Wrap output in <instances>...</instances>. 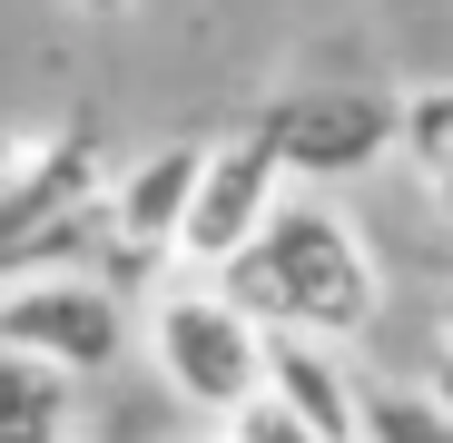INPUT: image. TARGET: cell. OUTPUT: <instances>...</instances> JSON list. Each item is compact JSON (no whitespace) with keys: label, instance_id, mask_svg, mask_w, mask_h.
<instances>
[{"label":"cell","instance_id":"6da1fadb","mask_svg":"<svg viewBox=\"0 0 453 443\" xmlns=\"http://www.w3.org/2000/svg\"><path fill=\"white\" fill-rule=\"evenodd\" d=\"M217 286L266 325V335H316V345H355L385 316V266H374L365 227L335 197H276L266 227L217 266Z\"/></svg>","mask_w":453,"mask_h":443},{"label":"cell","instance_id":"5bb4252c","mask_svg":"<svg viewBox=\"0 0 453 443\" xmlns=\"http://www.w3.org/2000/svg\"><path fill=\"white\" fill-rule=\"evenodd\" d=\"M424 187H434V197H443V217H453V158H443V168H434Z\"/></svg>","mask_w":453,"mask_h":443},{"label":"cell","instance_id":"8fae6325","mask_svg":"<svg viewBox=\"0 0 453 443\" xmlns=\"http://www.w3.org/2000/svg\"><path fill=\"white\" fill-rule=\"evenodd\" d=\"M395 148L434 178V168L453 158V89H414V99H395Z\"/></svg>","mask_w":453,"mask_h":443},{"label":"cell","instance_id":"3957f363","mask_svg":"<svg viewBox=\"0 0 453 443\" xmlns=\"http://www.w3.org/2000/svg\"><path fill=\"white\" fill-rule=\"evenodd\" d=\"M128 295L80 276V266H20V276H0V345L11 355H40L59 364V375H109V364L128 355Z\"/></svg>","mask_w":453,"mask_h":443},{"label":"cell","instance_id":"7a4b0ae2","mask_svg":"<svg viewBox=\"0 0 453 443\" xmlns=\"http://www.w3.org/2000/svg\"><path fill=\"white\" fill-rule=\"evenodd\" d=\"M138 345H148V364H158V385H168L188 414H207V424L266 385V325H257L217 276H197V266H178L158 295H148Z\"/></svg>","mask_w":453,"mask_h":443},{"label":"cell","instance_id":"8992f818","mask_svg":"<svg viewBox=\"0 0 453 443\" xmlns=\"http://www.w3.org/2000/svg\"><path fill=\"white\" fill-rule=\"evenodd\" d=\"M188 178H197V148H148L138 168H119V178H109V197H99V227H109L128 256L168 266V247H178V217H188Z\"/></svg>","mask_w":453,"mask_h":443},{"label":"cell","instance_id":"52a82bcc","mask_svg":"<svg viewBox=\"0 0 453 443\" xmlns=\"http://www.w3.org/2000/svg\"><path fill=\"white\" fill-rule=\"evenodd\" d=\"M266 385L316 424V443H365V385L345 375V345L316 335H266Z\"/></svg>","mask_w":453,"mask_h":443},{"label":"cell","instance_id":"7c38bea8","mask_svg":"<svg viewBox=\"0 0 453 443\" xmlns=\"http://www.w3.org/2000/svg\"><path fill=\"white\" fill-rule=\"evenodd\" d=\"M424 394H434V404H453V345H434V364H424Z\"/></svg>","mask_w":453,"mask_h":443},{"label":"cell","instance_id":"9a60e30c","mask_svg":"<svg viewBox=\"0 0 453 443\" xmlns=\"http://www.w3.org/2000/svg\"><path fill=\"white\" fill-rule=\"evenodd\" d=\"M80 11H128V0H80Z\"/></svg>","mask_w":453,"mask_h":443},{"label":"cell","instance_id":"30bf717a","mask_svg":"<svg viewBox=\"0 0 453 443\" xmlns=\"http://www.w3.org/2000/svg\"><path fill=\"white\" fill-rule=\"evenodd\" d=\"M207 433H217V443H316V424L296 414V404H286L276 385H257L247 404H226V414H217Z\"/></svg>","mask_w":453,"mask_h":443},{"label":"cell","instance_id":"ba28073f","mask_svg":"<svg viewBox=\"0 0 453 443\" xmlns=\"http://www.w3.org/2000/svg\"><path fill=\"white\" fill-rule=\"evenodd\" d=\"M0 443H80V375L0 345Z\"/></svg>","mask_w":453,"mask_h":443},{"label":"cell","instance_id":"5b68a950","mask_svg":"<svg viewBox=\"0 0 453 443\" xmlns=\"http://www.w3.org/2000/svg\"><path fill=\"white\" fill-rule=\"evenodd\" d=\"M257 138L286 158V178H365L395 148V99L385 89H306L257 118Z\"/></svg>","mask_w":453,"mask_h":443},{"label":"cell","instance_id":"9c48e42d","mask_svg":"<svg viewBox=\"0 0 453 443\" xmlns=\"http://www.w3.org/2000/svg\"><path fill=\"white\" fill-rule=\"evenodd\" d=\"M365 443H453V404L424 385H365Z\"/></svg>","mask_w":453,"mask_h":443},{"label":"cell","instance_id":"2e32d148","mask_svg":"<svg viewBox=\"0 0 453 443\" xmlns=\"http://www.w3.org/2000/svg\"><path fill=\"white\" fill-rule=\"evenodd\" d=\"M188 443H217V433H188Z\"/></svg>","mask_w":453,"mask_h":443},{"label":"cell","instance_id":"277c9868","mask_svg":"<svg viewBox=\"0 0 453 443\" xmlns=\"http://www.w3.org/2000/svg\"><path fill=\"white\" fill-rule=\"evenodd\" d=\"M286 187H296V178H286V158H276L257 128H237V138H197V178H188V217H178L168 266L217 276L226 256L266 227V207H276Z\"/></svg>","mask_w":453,"mask_h":443},{"label":"cell","instance_id":"4fadbf2b","mask_svg":"<svg viewBox=\"0 0 453 443\" xmlns=\"http://www.w3.org/2000/svg\"><path fill=\"white\" fill-rule=\"evenodd\" d=\"M434 345H453V276H443V306H434Z\"/></svg>","mask_w":453,"mask_h":443}]
</instances>
